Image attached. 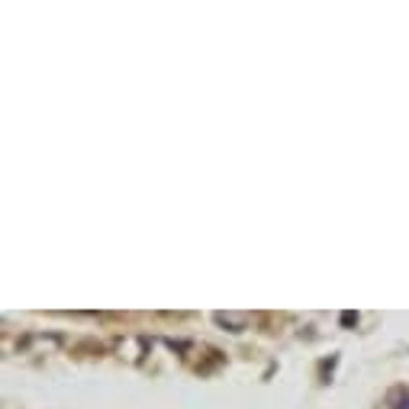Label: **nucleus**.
Here are the masks:
<instances>
[]
</instances>
